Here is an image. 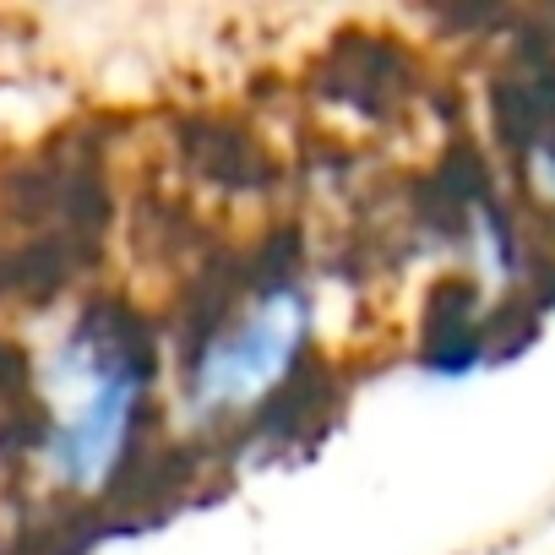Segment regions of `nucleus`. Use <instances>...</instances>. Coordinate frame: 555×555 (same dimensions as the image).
<instances>
[{"label":"nucleus","mask_w":555,"mask_h":555,"mask_svg":"<svg viewBox=\"0 0 555 555\" xmlns=\"http://www.w3.org/2000/svg\"><path fill=\"white\" fill-rule=\"evenodd\" d=\"M153 409V349L115 317L77 322L44 365V468L72 495H99L131 463Z\"/></svg>","instance_id":"nucleus-1"},{"label":"nucleus","mask_w":555,"mask_h":555,"mask_svg":"<svg viewBox=\"0 0 555 555\" xmlns=\"http://www.w3.org/2000/svg\"><path fill=\"white\" fill-rule=\"evenodd\" d=\"M317 349V300L300 272H261L185 349L180 409L196 430L240 425L284 398Z\"/></svg>","instance_id":"nucleus-2"}]
</instances>
